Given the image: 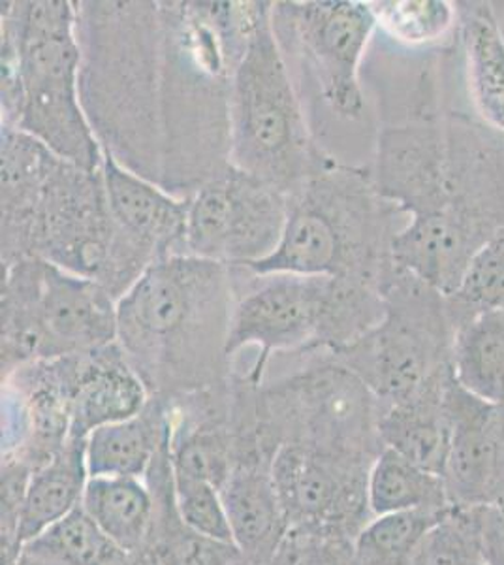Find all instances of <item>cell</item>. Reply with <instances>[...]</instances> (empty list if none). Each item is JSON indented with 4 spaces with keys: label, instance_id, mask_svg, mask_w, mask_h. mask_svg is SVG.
Masks as SVG:
<instances>
[{
    "label": "cell",
    "instance_id": "obj_29",
    "mask_svg": "<svg viewBox=\"0 0 504 565\" xmlns=\"http://www.w3.org/2000/svg\"><path fill=\"white\" fill-rule=\"evenodd\" d=\"M377 23L389 39L405 45H428L444 39L458 20V8L447 0L371 2Z\"/></svg>",
    "mask_w": 504,
    "mask_h": 565
},
{
    "label": "cell",
    "instance_id": "obj_23",
    "mask_svg": "<svg viewBox=\"0 0 504 565\" xmlns=\"http://www.w3.org/2000/svg\"><path fill=\"white\" fill-rule=\"evenodd\" d=\"M82 508L109 540L132 554L148 540L157 505L146 479L89 477Z\"/></svg>",
    "mask_w": 504,
    "mask_h": 565
},
{
    "label": "cell",
    "instance_id": "obj_21",
    "mask_svg": "<svg viewBox=\"0 0 504 565\" xmlns=\"http://www.w3.org/2000/svg\"><path fill=\"white\" fill-rule=\"evenodd\" d=\"M87 481L89 469L82 439H71L50 462L32 473L21 509V551L82 505Z\"/></svg>",
    "mask_w": 504,
    "mask_h": 565
},
{
    "label": "cell",
    "instance_id": "obj_13",
    "mask_svg": "<svg viewBox=\"0 0 504 565\" xmlns=\"http://www.w3.org/2000/svg\"><path fill=\"white\" fill-rule=\"evenodd\" d=\"M452 445L444 482L452 508L504 505V405L448 386Z\"/></svg>",
    "mask_w": 504,
    "mask_h": 565
},
{
    "label": "cell",
    "instance_id": "obj_33",
    "mask_svg": "<svg viewBox=\"0 0 504 565\" xmlns=\"http://www.w3.org/2000/svg\"><path fill=\"white\" fill-rule=\"evenodd\" d=\"M479 514L480 553L485 565H504V508L482 505Z\"/></svg>",
    "mask_w": 504,
    "mask_h": 565
},
{
    "label": "cell",
    "instance_id": "obj_5",
    "mask_svg": "<svg viewBox=\"0 0 504 565\" xmlns=\"http://www.w3.org/2000/svg\"><path fill=\"white\" fill-rule=\"evenodd\" d=\"M264 2L237 66L230 103V164L290 196L337 164L320 146Z\"/></svg>",
    "mask_w": 504,
    "mask_h": 565
},
{
    "label": "cell",
    "instance_id": "obj_16",
    "mask_svg": "<svg viewBox=\"0 0 504 565\" xmlns=\"http://www.w3.org/2000/svg\"><path fill=\"white\" fill-rule=\"evenodd\" d=\"M271 463L266 458H243L221 487L232 540L242 554L243 564H271L290 530L281 495L275 487Z\"/></svg>",
    "mask_w": 504,
    "mask_h": 565
},
{
    "label": "cell",
    "instance_id": "obj_18",
    "mask_svg": "<svg viewBox=\"0 0 504 565\" xmlns=\"http://www.w3.org/2000/svg\"><path fill=\"white\" fill-rule=\"evenodd\" d=\"M0 268H8L25 258L32 212L57 154L36 138L0 125Z\"/></svg>",
    "mask_w": 504,
    "mask_h": 565
},
{
    "label": "cell",
    "instance_id": "obj_4",
    "mask_svg": "<svg viewBox=\"0 0 504 565\" xmlns=\"http://www.w3.org/2000/svg\"><path fill=\"white\" fill-rule=\"evenodd\" d=\"M378 191L371 168L337 162L288 196L287 226L274 255L249 264L255 274H301L386 287L394 239L407 223Z\"/></svg>",
    "mask_w": 504,
    "mask_h": 565
},
{
    "label": "cell",
    "instance_id": "obj_31",
    "mask_svg": "<svg viewBox=\"0 0 504 565\" xmlns=\"http://www.w3.org/2000/svg\"><path fill=\"white\" fill-rule=\"evenodd\" d=\"M173 498L186 526L211 540L234 545L230 521L217 484L202 477L173 473Z\"/></svg>",
    "mask_w": 504,
    "mask_h": 565
},
{
    "label": "cell",
    "instance_id": "obj_22",
    "mask_svg": "<svg viewBox=\"0 0 504 565\" xmlns=\"http://www.w3.org/2000/svg\"><path fill=\"white\" fill-rule=\"evenodd\" d=\"M461 8V36L474 108L487 127L504 135V34L487 2Z\"/></svg>",
    "mask_w": 504,
    "mask_h": 565
},
{
    "label": "cell",
    "instance_id": "obj_30",
    "mask_svg": "<svg viewBox=\"0 0 504 565\" xmlns=\"http://www.w3.org/2000/svg\"><path fill=\"white\" fill-rule=\"evenodd\" d=\"M410 565H485L476 508H452L428 533Z\"/></svg>",
    "mask_w": 504,
    "mask_h": 565
},
{
    "label": "cell",
    "instance_id": "obj_20",
    "mask_svg": "<svg viewBox=\"0 0 504 565\" xmlns=\"http://www.w3.org/2000/svg\"><path fill=\"white\" fill-rule=\"evenodd\" d=\"M170 436L172 420L167 399L151 396L143 412L136 417L103 426L85 439L89 477L146 479Z\"/></svg>",
    "mask_w": 504,
    "mask_h": 565
},
{
    "label": "cell",
    "instance_id": "obj_17",
    "mask_svg": "<svg viewBox=\"0 0 504 565\" xmlns=\"http://www.w3.org/2000/svg\"><path fill=\"white\" fill-rule=\"evenodd\" d=\"M154 495V519L146 543L130 554L128 565H237L236 545L211 540L186 526L173 498L170 441L154 458L146 476Z\"/></svg>",
    "mask_w": 504,
    "mask_h": 565
},
{
    "label": "cell",
    "instance_id": "obj_19",
    "mask_svg": "<svg viewBox=\"0 0 504 565\" xmlns=\"http://www.w3.org/2000/svg\"><path fill=\"white\" fill-rule=\"evenodd\" d=\"M431 386L403 404L380 407L378 434L384 449L399 452L420 468L444 477L450 445L452 417L448 409V386Z\"/></svg>",
    "mask_w": 504,
    "mask_h": 565
},
{
    "label": "cell",
    "instance_id": "obj_9",
    "mask_svg": "<svg viewBox=\"0 0 504 565\" xmlns=\"http://www.w3.org/2000/svg\"><path fill=\"white\" fill-rule=\"evenodd\" d=\"M271 23L309 121L319 108L324 121H362L360 68L378 26L371 2L282 0L274 2Z\"/></svg>",
    "mask_w": 504,
    "mask_h": 565
},
{
    "label": "cell",
    "instance_id": "obj_25",
    "mask_svg": "<svg viewBox=\"0 0 504 565\" xmlns=\"http://www.w3.org/2000/svg\"><path fill=\"white\" fill-rule=\"evenodd\" d=\"M367 492L373 516L452 508L444 477L416 466L392 449H384L373 463Z\"/></svg>",
    "mask_w": 504,
    "mask_h": 565
},
{
    "label": "cell",
    "instance_id": "obj_2",
    "mask_svg": "<svg viewBox=\"0 0 504 565\" xmlns=\"http://www.w3.org/2000/svg\"><path fill=\"white\" fill-rule=\"evenodd\" d=\"M236 289L230 266L175 255L154 263L117 302V343L151 396L230 385Z\"/></svg>",
    "mask_w": 504,
    "mask_h": 565
},
{
    "label": "cell",
    "instance_id": "obj_6",
    "mask_svg": "<svg viewBox=\"0 0 504 565\" xmlns=\"http://www.w3.org/2000/svg\"><path fill=\"white\" fill-rule=\"evenodd\" d=\"M2 380L40 360L87 353L117 341V300L100 282L42 258L0 268Z\"/></svg>",
    "mask_w": 504,
    "mask_h": 565
},
{
    "label": "cell",
    "instance_id": "obj_28",
    "mask_svg": "<svg viewBox=\"0 0 504 565\" xmlns=\"http://www.w3.org/2000/svg\"><path fill=\"white\" fill-rule=\"evenodd\" d=\"M447 302L453 330L480 313L504 309V228L476 250Z\"/></svg>",
    "mask_w": 504,
    "mask_h": 565
},
{
    "label": "cell",
    "instance_id": "obj_3",
    "mask_svg": "<svg viewBox=\"0 0 504 565\" xmlns=\"http://www.w3.org/2000/svg\"><path fill=\"white\" fill-rule=\"evenodd\" d=\"M0 52V125L36 138L64 161L103 170V148L79 97L76 2H2Z\"/></svg>",
    "mask_w": 504,
    "mask_h": 565
},
{
    "label": "cell",
    "instance_id": "obj_12",
    "mask_svg": "<svg viewBox=\"0 0 504 565\" xmlns=\"http://www.w3.org/2000/svg\"><path fill=\"white\" fill-rule=\"evenodd\" d=\"M373 463L309 445H281L271 473L290 526L332 527L356 537L373 519L367 492Z\"/></svg>",
    "mask_w": 504,
    "mask_h": 565
},
{
    "label": "cell",
    "instance_id": "obj_27",
    "mask_svg": "<svg viewBox=\"0 0 504 565\" xmlns=\"http://www.w3.org/2000/svg\"><path fill=\"white\" fill-rule=\"evenodd\" d=\"M448 511H405L373 516L354 537L357 565H410L428 533Z\"/></svg>",
    "mask_w": 504,
    "mask_h": 565
},
{
    "label": "cell",
    "instance_id": "obj_14",
    "mask_svg": "<svg viewBox=\"0 0 504 565\" xmlns=\"http://www.w3.org/2000/svg\"><path fill=\"white\" fill-rule=\"evenodd\" d=\"M71 377V439L85 441L93 431L143 412L151 394L130 366L119 343L66 356Z\"/></svg>",
    "mask_w": 504,
    "mask_h": 565
},
{
    "label": "cell",
    "instance_id": "obj_32",
    "mask_svg": "<svg viewBox=\"0 0 504 565\" xmlns=\"http://www.w3.org/2000/svg\"><path fill=\"white\" fill-rule=\"evenodd\" d=\"M269 565H357L354 537L332 527L290 526Z\"/></svg>",
    "mask_w": 504,
    "mask_h": 565
},
{
    "label": "cell",
    "instance_id": "obj_1",
    "mask_svg": "<svg viewBox=\"0 0 504 565\" xmlns=\"http://www.w3.org/2000/svg\"><path fill=\"white\" fill-rule=\"evenodd\" d=\"M264 0H82L79 97L103 151L178 199L230 167L232 85Z\"/></svg>",
    "mask_w": 504,
    "mask_h": 565
},
{
    "label": "cell",
    "instance_id": "obj_11",
    "mask_svg": "<svg viewBox=\"0 0 504 565\" xmlns=\"http://www.w3.org/2000/svg\"><path fill=\"white\" fill-rule=\"evenodd\" d=\"M288 196L228 167L189 199L185 255L226 266L260 263L281 244Z\"/></svg>",
    "mask_w": 504,
    "mask_h": 565
},
{
    "label": "cell",
    "instance_id": "obj_26",
    "mask_svg": "<svg viewBox=\"0 0 504 565\" xmlns=\"http://www.w3.org/2000/svg\"><path fill=\"white\" fill-rule=\"evenodd\" d=\"M23 556L47 565H128L130 554L96 526L84 508L47 527L23 548Z\"/></svg>",
    "mask_w": 504,
    "mask_h": 565
},
{
    "label": "cell",
    "instance_id": "obj_15",
    "mask_svg": "<svg viewBox=\"0 0 504 565\" xmlns=\"http://www.w3.org/2000/svg\"><path fill=\"white\" fill-rule=\"evenodd\" d=\"M103 178L109 210L130 238L151 250L157 260L185 255L189 199L130 172L103 151Z\"/></svg>",
    "mask_w": 504,
    "mask_h": 565
},
{
    "label": "cell",
    "instance_id": "obj_24",
    "mask_svg": "<svg viewBox=\"0 0 504 565\" xmlns=\"http://www.w3.org/2000/svg\"><path fill=\"white\" fill-rule=\"evenodd\" d=\"M452 370L469 394L504 405V309L480 313L455 330Z\"/></svg>",
    "mask_w": 504,
    "mask_h": 565
},
{
    "label": "cell",
    "instance_id": "obj_10",
    "mask_svg": "<svg viewBox=\"0 0 504 565\" xmlns=\"http://www.w3.org/2000/svg\"><path fill=\"white\" fill-rule=\"evenodd\" d=\"M236 289L228 356L242 349H258L255 366L245 380L260 386L274 354L326 351L335 281L326 276L255 274L230 266Z\"/></svg>",
    "mask_w": 504,
    "mask_h": 565
},
{
    "label": "cell",
    "instance_id": "obj_34",
    "mask_svg": "<svg viewBox=\"0 0 504 565\" xmlns=\"http://www.w3.org/2000/svg\"><path fill=\"white\" fill-rule=\"evenodd\" d=\"M501 508H504V505H501Z\"/></svg>",
    "mask_w": 504,
    "mask_h": 565
},
{
    "label": "cell",
    "instance_id": "obj_8",
    "mask_svg": "<svg viewBox=\"0 0 504 565\" xmlns=\"http://www.w3.org/2000/svg\"><path fill=\"white\" fill-rule=\"evenodd\" d=\"M383 295L377 327L332 354L388 407L452 380L455 330L447 296L397 264Z\"/></svg>",
    "mask_w": 504,
    "mask_h": 565
},
{
    "label": "cell",
    "instance_id": "obj_7",
    "mask_svg": "<svg viewBox=\"0 0 504 565\" xmlns=\"http://www.w3.org/2000/svg\"><path fill=\"white\" fill-rule=\"evenodd\" d=\"M25 258H42L74 276L100 282L117 302L159 263L117 225L103 170L55 159L26 232Z\"/></svg>",
    "mask_w": 504,
    "mask_h": 565
}]
</instances>
